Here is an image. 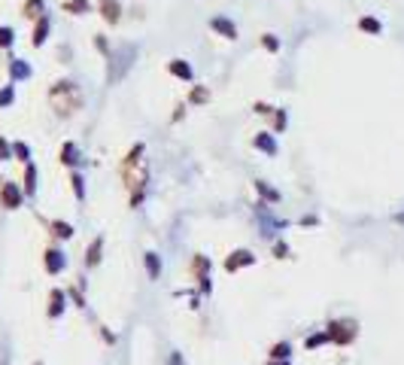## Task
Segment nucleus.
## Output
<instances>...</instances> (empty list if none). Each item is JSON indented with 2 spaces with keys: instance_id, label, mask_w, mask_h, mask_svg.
Wrapping results in <instances>:
<instances>
[{
  "instance_id": "14",
  "label": "nucleus",
  "mask_w": 404,
  "mask_h": 365,
  "mask_svg": "<svg viewBox=\"0 0 404 365\" xmlns=\"http://www.w3.org/2000/svg\"><path fill=\"white\" fill-rule=\"evenodd\" d=\"M61 164H70V168H73V164H79V152H76V143H70V140H67V143L61 146Z\"/></svg>"
},
{
  "instance_id": "11",
  "label": "nucleus",
  "mask_w": 404,
  "mask_h": 365,
  "mask_svg": "<svg viewBox=\"0 0 404 365\" xmlns=\"http://www.w3.org/2000/svg\"><path fill=\"white\" fill-rule=\"evenodd\" d=\"M252 143H255V149H262L265 155H277V140H274V137H271L268 131H259Z\"/></svg>"
},
{
  "instance_id": "10",
  "label": "nucleus",
  "mask_w": 404,
  "mask_h": 365,
  "mask_svg": "<svg viewBox=\"0 0 404 365\" xmlns=\"http://www.w3.org/2000/svg\"><path fill=\"white\" fill-rule=\"evenodd\" d=\"M167 73L176 76V79H182V82H189V79H192V64L182 61V58H173V61L167 64Z\"/></svg>"
},
{
  "instance_id": "32",
  "label": "nucleus",
  "mask_w": 404,
  "mask_h": 365,
  "mask_svg": "<svg viewBox=\"0 0 404 365\" xmlns=\"http://www.w3.org/2000/svg\"><path fill=\"white\" fill-rule=\"evenodd\" d=\"M274 256H277V259H289V244H283V241L274 244Z\"/></svg>"
},
{
  "instance_id": "29",
  "label": "nucleus",
  "mask_w": 404,
  "mask_h": 365,
  "mask_svg": "<svg viewBox=\"0 0 404 365\" xmlns=\"http://www.w3.org/2000/svg\"><path fill=\"white\" fill-rule=\"evenodd\" d=\"M12 155H18L21 161H27V155H30V149H27V143H12Z\"/></svg>"
},
{
  "instance_id": "16",
  "label": "nucleus",
  "mask_w": 404,
  "mask_h": 365,
  "mask_svg": "<svg viewBox=\"0 0 404 365\" xmlns=\"http://www.w3.org/2000/svg\"><path fill=\"white\" fill-rule=\"evenodd\" d=\"M207 101H210V88H207V85H195L192 94H189V104H192V107H201V104H207Z\"/></svg>"
},
{
  "instance_id": "5",
  "label": "nucleus",
  "mask_w": 404,
  "mask_h": 365,
  "mask_svg": "<svg viewBox=\"0 0 404 365\" xmlns=\"http://www.w3.org/2000/svg\"><path fill=\"white\" fill-rule=\"evenodd\" d=\"M43 262H46V271L49 274H61L64 268H67V256L61 253V250H46V256H43Z\"/></svg>"
},
{
  "instance_id": "30",
  "label": "nucleus",
  "mask_w": 404,
  "mask_h": 365,
  "mask_svg": "<svg viewBox=\"0 0 404 365\" xmlns=\"http://www.w3.org/2000/svg\"><path fill=\"white\" fill-rule=\"evenodd\" d=\"M12 97H15V88H12V85H6V88L0 91V107H9V104H12Z\"/></svg>"
},
{
  "instance_id": "7",
  "label": "nucleus",
  "mask_w": 404,
  "mask_h": 365,
  "mask_svg": "<svg viewBox=\"0 0 404 365\" xmlns=\"http://www.w3.org/2000/svg\"><path fill=\"white\" fill-rule=\"evenodd\" d=\"M100 259H103V238L97 235V238L91 241V247L85 250V268H94V265H100Z\"/></svg>"
},
{
  "instance_id": "31",
  "label": "nucleus",
  "mask_w": 404,
  "mask_h": 365,
  "mask_svg": "<svg viewBox=\"0 0 404 365\" xmlns=\"http://www.w3.org/2000/svg\"><path fill=\"white\" fill-rule=\"evenodd\" d=\"M12 27H0V49H6V46H12Z\"/></svg>"
},
{
  "instance_id": "39",
  "label": "nucleus",
  "mask_w": 404,
  "mask_h": 365,
  "mask_svg": "<svg viewBox=\"0 0 404 365\" xmlns=\"http://www.w3.org/2000/svg\"><path fill=\"white\" fill-rule=\"evenodd\" d=\"M182 110H186V104H176V113H173V122H179V119H182Z\"/></svg>"
},
{
  "instance_id": "20",
  "label": "nucleus",
  "mask_w": 404,
  "mask_h": 365,
  "mask_svg": "<svg viewBox=\"0 0 404 365\" xmlns=\"http://www.w3.org/2000/svg\"><path fill=\"white\" fill-rule=\"evenodd\" d=\"M70 183H73V195H76V201H85V180H82V174H70Z\"/></svg>"
},
{
  "instance_id": "12",
  "label": "nucleus",
  "mask_w": 404,
  "mask_h": 365,
  "mask_svg": "<svg viewBox=\"0 0 404 365\" xmlns=\"http://www.w3.org/2000/svg\"><path fill=\"white\" fill-rule=\"evenodd\" d=\"M143 259H146V271H149V280H161V256L149 250V253H146Z\"/></svg>"
},
{
  "instance_id": "19",
  "label": "nucleus",
  "mask_w": 404,
  "mask_h": 365,
  "mask_svg": "<svg viewBox=\"0 0 404 365\" xmlns=\"http://www.w3.org/2000/svg\"><path fill=\"white\" fill-rule=\"evenodd\" d=\"M255 192H259L262 198H268V201H274V204L280 201V192H277V189H271V186H268L265 180H255Z\"/></svg>"
},
{
  "instance_id": "23",
  "label": "nucleus",
  "mask_w": 404,
  "mask_h": 365,
  "mask_svg": "<svg viewBox=\"0 0 404 365\" xmlns=\"http://www.w3.org/2000/svg\"><path fill=\"white\" fill-rule=\"evenodd\" d=\"M289 353H292V344L289 341H280V344L271 347V359H289Z\"/></svg>"
},
{
  "instance_id": "36",
  "label": "nucleus",
  "mask_w": 404,
  "mask_h": 365,
  "mask_svg": "<svg viewBox=\"0 0 404 365\" xmlns=\"http://www.w3.org/2000/svg\"><path fill=\"white\" fill-rule=\"evenodd\" d=\"M70 298H73V302H76V305H79V308H85V298H82V295H79V289H70Z\"/></svg>"
},
{
  "instance_id": "18",
  "label": "nucleus",
  "mask_w": 404,
  "mask_h": 365,
  "mask_svg": "<svg viewBox=\"0 0 404 365\" xmlns=\"http://www.w3.org/2000/svg\"><path fill=\"white\" fill-rule=\"evenodd\" d=\"M36 192V168L27 164L24 168V195H33Z\"/></svg>"
},
{
  "instance_id": "6",
  "label": "nucleus",
  "mask_w": 404,
  "mask_h": 365,
  "mask_svg": "<svg viewBox=\"0 0 404 365\" xmlns=\"http://www.w3.org/2000/svg\"><path fill=\"white\" fill-rule=\"evenodd\" d=\"M0 201H3V207H6V210L21 207V189H18L15 183H6V186L0 189Z\"/></svg>"
},
{
  "instance_id": "25",
  "label": "nucleus",
  "mask_w": 404,
  "mask_h": 365,
  "mask_svg": "<svg viewBox=\"0 0 404 365\" xmlns=\"http://www.w3.org/2000/svg\"><path fill=\"white\" fill-rule=\"evenodd\" d=\"M43 12V0H24V15L27 18H40Z\"/></svg>"
},
{
  "instance_id": "8",
  "label": "nucleus",
  "mask_w": 404,
  "mask_h": 365,
  "mask_svg": "<svg viewBox=\"0 0 404 365\" xmlns=\"http://www.w3.org/2000/svg\"><path fill=\"white\" fill-rule=\"evenodd\" d=\"M64 305H67V292L52 289V292H49V317H52V320H58V317L64 314Z\"/></svg>"
},
{
  "instance_id": "9",
  "label": "nucleus",
  "mask_w": 404,
  "mask_h": 365,
  "mask_svg": "<svg viewBox=\"0 0 404 365\" xmlns=\"http://www.w3.org/2000/svg\"><path fill=\"white\" fill-rule=\"evenodd\" d=\"M100 15H103L106 24H119V18H122V6H119V0H100Z\"/></svg>"
},
{
  "instance_id": "4",
  "label": "nucleus",
  "mask_w": 404,
  "mask_h": 365,
  "mask_svg": "<svg viewBox=\"0 0 404 365\" xmlns=\"http://www.w3.org/2000/svg\"><path fill=\"white\" fill-rule=\"evenodd\" d=\"M210 30H216V34L225 37V40H237V24H234L231 18H225V15H213V18H210Z\"/></svg>"
},
{
  "instance_id": "42",
  "label": "nucleus",
  "mask_w": 404,
  "mask_h": 365,
  "mask_svg": "<svg viewBox=\"0 0 404 365\" xmlns=\"http://www.w3.org/2000/svg\"><path fill=\"white\" fill-rule=\"evenodd\" d=\"M36 365H43V362H36Z\"/></svg>"
},
{
  "instance_id": "2",
  "label": "nucleus",
  "mask_w": 404,
  "mask_h": 365,
  "mask_svg": "<svg viewBox=\"0 0 404 365\" xmlns=\"http://www.w3.org/2000/svg\"><path fill=\"white\" fill-rule=\"evenodd\" d=\"M356 335H359L356 320H332L328 329H325V338L335 341V344H350V341H356Z\"/></svg>"
},
{
  "instance_id": "41",
  "label": "nucleus",
  "mask_w": 404,
  "mask_h": 365,
  "mask_svg": "<svg viewBox=\"0 0 404 365\" xmlns=\"http://www.w3.org/2000/svg\"><path fill=\"white\" fill-rule=\"evenodd\" d=\"M395 222H404V213H398V216H395Z\"/></svg>"
},
{
  "instance_id": "28",
  "label": "nucleus",
  "mask_w": 404,
  "mask_h": 365,
  "mask_svg": "<svg viewBox=\"0 0 404 365\" xmlns=\"http://www.w3.org/2000/svg\"><path fill=\"white\" fill-rule=\"evenodd\" d=\"M325 341H328V338H325V332H322V335H310V338L304 341V347H307V350H316V347H319V344H325Z\"/></svg>"
},
{
  "instance_id": "34",
  "label": "nucleus",
  "mask_w": 404,
  "mask_h": 365,
  "mask_svg": "<svg viewBox=\"0 0 404 365\" xmlns=\"http://www.w3.org/2000/svg\"><path fill=\"white\" fill-rule=\"evenodd\" d=\"M167 365H186L182 353H179V350H170V356H167Z\"/></svg>"
},
{
  "instance_id": "26",
  "label": "nucleus",
  "mask_w": 404,
  "mask_h": 365,
  "mask_svg": "<svg viewBox=\"0 0 404 365\" xmlns=\"http://www.w3.org/2000/svg\"><path fill=\"white\" fill-rule=\"evenodd\" d=\"M286 125H289V116H286V110H277V113H274V128L283 134V131H286Z\"/></svg>"
},
{
  "instance_id": "21",
  "label": "nucleus",
  "mask_w": 404,
  "mask_h": 365,
  "mask_svg": "<svg viewBox=\"0 0 404 365\" xmlns=\"http://www.w3.org/2000/svg\"><path fill=\"white\" fill-rule=\"evenodd\" d=\"M9 73H12V79H27L30 76V67L24 61H12L9 64Z\"/></svg>"
},
{
  "instance_id": "1",
  "label": "nucleus",
  "mask_w": 404,
  "mask_h": 365,
  "mask_svg": "<svg viewBox=\"0 0 404 365\" xmlns=\"http://www.w3.org/2000/svg\"><path fill=\"white\" fill-rule=\"evenodd\" d=\"M49 101H52L55 113H61V116H73V113L82 107V91H79L73 82H55L52 91H49Z\"/></svg>"
},
{
  "instance_id": "33",
  "label": "nucleus",
  "mask_w": 404,
  "mask_h": 365,
  "mask_svg": "<svg viewBox=\"0 0 404 365\" xmlns=\"http://www.w3.org/2000/svg\"><path fill=\"white\" fill-rule=\"evenodd\" d=\"M6 158H12V146L6 143V137H0V161H6Z\"/></svg>"
},
{
  "instance_id": "3",
  "label": "nucleus",
  "mask_w": 404,
  "mask_h": 365,
  "mask_svg": "<svg viewBox=\"0 0 404 365\" xmlns=\"http://www.w3.org/2000/svg\"><path fill=\"white\" fill-rule=\"evenodd\" d=\"M249 265H255V256L249 253V250H234L228 259H225V271H240V268H249Z\"/></svg>"
},
{
  "instance_id": "13",
  "label": "nucleus",
  "mask_w": 404,
  "mask_h": 365,
  "mask_svg": "<svg viewBox=\"0 0 404 365\" xmlns=\"http://www.w3.org/2000/svg\"><path fill=\"white\" fill-rule=\"evenodd\" d=\"M359 30H365V34H374V37H380V34H383V24H380L377 18H371V15H362V18H359Z\"/></svg>"
},
{
  "instance_id": "38",
  "label": "nucleus",
  "mask_w": 404,
  "mask_h": 365,
  "mask_svg": "<svg viewBox=\"0 0 404 365\" xmlns=\"http://www.w3.org/2000/svg\"><path fill=\"white\" fill-rule=\"evenodd\" d=\"M100 335H103V341H106V344H116V335H113V332H106V329H100Z\"/></svg>"
},
{
  "instance_id": "15",
  "label": "nucleus",
  "mask_w": 404,
  "mask_h": 365,
  "mask_svg": "<svg viewBox=\"0 0 404 365\" xmlns=\"http://www.w3.org/2000/svg\"><path fill=\"white\" fill-rule=\"evenodd\" d=\"M46 34H49V18L40 15L36 18V27H33V46H43L46 43Z\"/></svg>"
},
{
  "instance_id": "17",
  "label": "nucleus",
  "mask_w": 404,
  "mask_h": 365,
  "mask_svg": "<svg viewBox=\"0 0 404 365\" xmlns=\"http://www.w3.org/2000/svg\"><path fill=\"white\" fill-rule=\"evenodd\" d=\"M88 9H91L88 0H64V12H70V15H82Z\"/></svg>"
},
{
  "instance_id": "24",
  "label": "nucleus",
  "mask_w": 404,
  "mask_h": 365,
  "mask_svg": "<svg viewBox=\"0 0 404 365\" xmlns=\"http://www.w3.org/2000/svg\"><path fill=\"white\" fill-rule=\"evenodd\" d=\"M192 271H195L198 277L210 274V262H207V256H195V259H192Z\"/></svg>"
},
{
  "instance_id": "27",
  "label": "nucleus",
  "mask_w": 404,
  "mask_h": 365,
  "mask_svg": "<svg viewBox=\"0 0 404 365\" xmlns=\"http://www.w3.org/2000/svg\"><path fill=\"white\" fill-rule=\"evenodd\" d=\"M262 46H265L268 52H280V40H277L274 34H265V37H262Z\"/></svg>"
},
{
  "instance_id": "37",
  "label": "nucleus",
  "mask_w": 404,
  "mask_h": 365,
  "mask_svg": "<svg viewBox=\"0 0 404 365\" xmlns=\"http://www.w3.org/2000/svg\"><path fill=\"white\" fill-rule=\"evenodd\" d=\"M94 43H97V49H100V52H103V55H109V46H106V40H103V37H97V40H94Z\"/></svg>"
},
{
  "instance_id": "22",
  "label": "nucleus",
  "mask_w": 404,
  "mask_h": 365,
  "mask_svg": "<svg viewBox=\"0 0 404 365\" xmlns=\"http://www.w3.org/2000/svg\"><path fill=\"white\" fill-rule=\"evenodd\" d=\"M52 235L67 241V238H73V225H67V222H61V219H55V222H52Z\"/></svg>"
},
{
  "instance_id": "40",
  "label": "nucleus",
  "mask_w": 404,
  "mask_h": 365,
  "mask_svg": "<svg viewBox=\"0 0 404 365\" xmlns=\"http://www.w3.org/2000/svg\"><path fill=\"white\" fill-rule=\"evenodd\" d=\"M268 365H289V359H271Z\"/></svg>"
},
{
  "instance_id": "35",
  "label": "nucleus",
  "mask_w": 404,
  "mask_h": 365,
  "mask_svg": "<svg viewBox=\"0 0 404 365\" xmlns=\"http://www.w3.org/2000/svg\"><path fill=\"white\" fill-rule=\"evenodd\" d=\"M252 110H255V113H262V116H268V113H274V107H271V104H265V101H259V104H255Z\"/></svg>"
}]
</instances>
